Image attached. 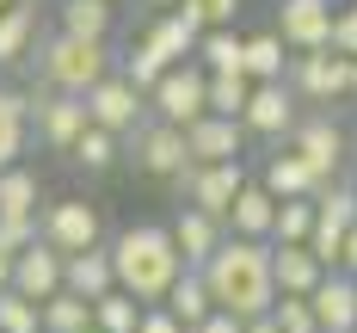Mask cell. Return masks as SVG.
<instances>
[{
  "label": "cell",
  "instance_id": "cell-1",
  "mask_svg": "<svg viewBox=\"0 0 357 333\" xmlns=\"http://www.w3.org/2000/svg\"><path fill=\"white\" fill-rule=\"evenodd\" d=\"M204 278L222 309H234L241 321L252 315H271L278 309V272H271V241H252V235H234L204 259Z\"/></svg>",
  "mask_w": 357,
  "mask_h": 333
},
{
  "label": "cell",
  "instance_id": "cell-2",
  "mask_svg": "<svg viewBox=\"0 0 357 333\" xmlns=\"http://www.w3.org/2000/svg\"><path fill=\"white\" fill-rule=\"evenodd\" d=\"M111 259H117V284L130 296H142V302H167V290L178 284V272H185V253H178V241H173V222H167V228H160V222L123 228V235L111 241Z\"/></svg>",
  "mask_w": 357,
  "mask_h": 333
},
{
  "label": "cell",
  "instance_id": "cell-3",
  "mask_svg": "<svg viewBox=\"0 0 357 333\" xmlns=\"http://www.w3.org/2000/svg\"><path fill=\"white\" fill-rule=\"evenodd\" d=\"M105 74H111V43L105 37H74V31L37 37V80H43V87L86 93V87L105 80Z\"/></svg>",
  "mask_w": 357,
  "mask_h": 333
},
{
  "label": "cell",
  "instance_id": "cell-4",
  "mask_svg": "<svg viewBox=\"0 0 357 333\" xmlns=\"http://www.w3.org/2000/svg\"><path fill=\"white\" fill-rule=\"evenodd\" d=\"M351 68H357V56H345L339 43L296 50V62H289V87H296L302 99H314V105H333V99L351 93Z\"/></svg>",
  "mask_w": 357,
  "mask_h": 333
},
{
  "label": "cell",
  "instance_id": "cell-5",
  "mask_svg": "<svg viewBox=\"0 0 357 333\" xmlns=\"http://www.w3.org/2000/svg\"><path fill=\"white\" fill-rule=\"evenodd\" d=\"M148 111L167 117V124H197V117L210 111V68H204V62H173V68L154 80Z\"/></svg>",
  "mask_w": 357,
  "mask_h": 333
},
{
  "label": "cell",
  "instance_id": "cell-6",
  "mask_svg": "<svg viewBox=\"0 0 357 333\" xmlns=\"http://www.w3.org/2000/svg\"><path fill=\"white\" fill-rule=\"evenodd\" d=\"M241 185H247V167H241V161H191V167L173 179V191L185 198V204H197V210H210V216L228 222Z\"/></svg>",
  "mask_w": 357,
  "mask_h": 333
},
{
  "label": "cell",
  "instance_id": "cell-7",
  "mask_svg": "<svg viewBox=\"0 0 357 333\" xmlns=\"http://www.w3.org/2000/svg\"><path fill=\"white\" fill-rule=\"evenodd\" d=\"M93 124V111H86V93H62V87H43L31 93V130L43 148H56V154H68L80 142V130Z\"/></svg>",
  "mask_w": 357,
  "mask_h": 333
},
{
  "label": "cell",
  "instance_id": "cell-8",
  "mask_svg": "<svg viewBox=\"0 0 357 333\" xmlns=\"http://www.w3.org/2000/svg\"><path fill=\"white\" fill-rule=\"evenodd\" d=\"M130 161L142 167L148 179H178V173L191 167L185 124H167V117H154V124H136V130H130Z\"/></svg>",
  "mask_w": 357,
  "mask_h": 333
},
{
  "label": "cell",
  "instance_id": "cell-9",
  "mask_svg": "<svg viewBox=\"0 0 357 333\" xmlns=\"http://www.w3.org/2000/svg\"><path fill=\"white\" fill-rule=\"evenodd\" d=\"M351 228H357V191L326 179L321 191H314V235H308V247H314L326 265H339V259H345V235H351Z\"/></svg>",
  "mask_w": 357,
  "mask_h": 333
},
{
  "label": "cell",
  "instance_id": "cell-10",
  "mask_svg": "<svg viewBox=\"0 0 357 333\" xmlns=\"http://www.w3.org/2000/svg\"><path fill=\"white\" fill-rule=\"evenodd\" d=\"M86 111H93V124H105V130H117V136H130V130L142 124V111H148V93L123 68H111L105 80L86 87Z\"/></svg>",
  "mask_w": 357,
  "mask_h": 333
},
{
  "label": "cell",
  "instance_id": "cell-11",
  "mask_svg": "<svg viewBox=\"0 0 357 333\" xmlns=\"http://www.w3.org/2000/svg\"><path fill=\"white\" fill-rule=\"evenodd\" d=\"M68 284V253L50 247V241H31L25 253L13 259V290H25L31 302H50V296Z\"/></svg>",
  "mask_w": 357,
  "mask_h": 333
},
{
  "label": "cell",
  "instance_id": "cell-12",
  "mask_svg": "<svg viewBox=\"0 0 357 333\" xmlns=\"http://www.w3.org/2000/svg\"><path fill=\"white\" fill-rule=\"evenodd\" d=\"M43 241L62 247V253H80V247H99V210L86 198H56L43 210Z\"/></svg>",
  "mask_w": 357,
  "mask_h": 333
},
{
  "label": "cell",
  "instance_id": "cell-13",
  "mask_svg": "<svg viewBox=\"0 0 357 333\" xmlns=\"http://www.w3.org/2000/svg\"><path fill=\"white\" fill-rule=\"evenodd\" d=\"M241 124H247L252 136H289L296 130V87H284V80H252V99L247 111H241Z\"/></svg>",
  "mask_w": 357,
  "mask_h": 333
},
{
  "label": "cell",
  "instance_id": "cell-14",
  "mask_svg": "<svg viewBox=\"0 0 357 333\" xmlns=\"http://www.w3.org/2000/svg\"><path fill=\"white\" fill-rule=\"evenodd\" d=\"M333 25H339V6L333 0H284L278 6V31H284L289 50H321V43H333Z\"/></svg>",
  "mask_w": 357,
  "mask_h": 333
},
{
  "label": "cell",
  "instance_id": "cell-15",
  "mask_svg": "<svg viewBox=\"0 0 357 333\" xmlns=\"http://www.w3.org/2000/svg\"><path fill=\"white\" fill-rule=\"evenodd\" d=\"M271 272H278V296H314V284L333 265L308 241H271Z\"/></svg>",
  "mask_w": 357,
  "mask_h": 333
},
{
  "label": "cell",
  "instance_id": "cell-16",
  "mask_svg": "<svg viewBox=\"0 0 357 333\" xmlns=\"http://www.w3.org/2000/svg\"><path fill=\"white\" fill-rule=\"evenodd\" d=\"M289 148H296L321 179H333V173H339V161H345V130H339L333 117H296Z\"/></svg>",
  "mask_w": 357,
  "mask_h": 333
},
{
  "label": "cell",
  "instance_id": "cell-17",
  "mask_svg": "<svg viewBox=\"0 0 357 333\" xmlns=\"http://www.w3.org/2000/svg\"><path fill=\"white\" fill-rule=\"evenodd\" d=\"M241 136H247V124L241 117H222V111H204L197 124H185L191 161H241Z\"/></svg>",
  "mask_w": 357,
  "mask_h": 333
},
{
  "label": "cell",
  "instance_id": "cell-18",
  "mask_svg": "<svg viewBox=\"0 0 357 333\" xmlns=\"http://www.w3.org/2000/svg\"><path fill=\"white\" fill-rule=\"evenodd\" d=\"M314 315H321L326 333H357V278L345 265H333L314 284Z\"/></svg>",
  "mask_w": 357,
  "mask_h": 333
},
{
  "label": "cell",
  "instance_id": "cell-19",
  "mask_svg": "<svg viewBox=\"0 0 357 333\" xmlns=\"http://www.w3.org/2000/svg\"><path fill=\"white\" fill-rule=\"evenodd\" d=\"M197 37H204V25H197L191 13H178V6H173V13H160V19L142 31V43L173 68V62H191V56H197Z\"/></svg>",
  "mask_w": 357,
  "mask_h": 333
},
{
  "label": "cell",
  "instance_id": "cell-20",
  "mask_svg": "<svg viewBox=\"0 0 357 333\" xmlns=\"http://www.w3.org/2000/svg\"><path fill=\"white\" fill-rule=\"evenodd\" d=\"M173 241H178V253H185V265H204V259L228 241V222L210 216V210H197V204H185L173 216Z\"/></svg>",
  "mask_w": 357,
  "mask_h": 333
},
{
  "label": "cell",
  "instance_id": "cell-21",
  "mask_svg": "<svg viewBox=\"0 0 357 333\" xmlns=\"http://www.w3.org/2000/svg\"><path fill=\"white\" fill-rule=\"evenodd\" d=\"M37 56V0H13L0 6V68H19Z\"/></svg>",
  "mask_w": 357,
  "mask_h": 333
},
{
  "label": "cell",
  "instance_id": "cell-22",
  "mask_svg": "<svg viewBox=\"0 0 357 333\" xmlns=\"http://www.w3.org/2000/svg\"><path fill=\"white\" fill-rule=\"evenodd\" d=\"M271 222H278V191L259 179V185H241L234 210H228V228L234 235H252V241H271Z\"/></svg>",
  "mask_w": 357,
  "mask_h": 333
},
{
  "label": "cell",
  "instance_id": "cell-23",
  "mask_svg": "<svg viewBox=\"0 0 357 333\" xmlns=\"http://www.w3.org/2000/svg\"><path fill=\"white\" fill-rule=\"evenodd\" d=\"M68 290L80 296H99L117 290V259H111V247H80V253H68Z\"/></svg>",
  "mask_w": 357,
  "mask_h": 333
},
{
  "label": "cell",
  "instance_id": "cell-24",
  "mask_svg": "<svg viewBox=\"0 0 357 333\" xmlns=\"http://www.w3.org/2000/svg\"><path fill=\"white\" fill-rule=\"evenodd\" d=\"M167 309H173L185 327H197L210 309H222V302H215V290H210V278H204V265H185V272H178V284L167 290Z\"/></svg>",
  "mask_w": 357,
  "mask_h": 333
},
{
  "label": "cell",
  "instance_id": "cell-25",
  "mask_svg": "<svg viewBox=\"0 0 357 333\" xmlns=\"http://www.w3.org/2000/svg\"><path fill=\"white\" fill-rule=\"evenodd\" d=\"M265 185H271L278 198H314L326 179L302 161V154H296V148H284V154H271V161H265Z\"/></svg>",
  "mask_w": 357,
  "mask_h": 333
},
{
  "label": "cell",
  "instance_id": "cell-26",
  "mask_svg": "<svg viewBox=\"0 0 357 333\" xmlns=\"http://www.w3.org/2000/svg\"><path fill=\"white\" fill-rule=\"evenodd\" d=\"M25 136H31V99L0 87V167H13L25 154Z\"/></svg>",
  "mask_w": 357,
  "mask_h": 333
},
{
  "label": "cell",
  "instance_id": "cell-27",
  "mask_svg": "<svg viewBox=\"0 0 357 333\" xmlns=\"http://www.w3.org/2000/svg\"><path fill=\"white\" fill-rule=\"evenodd\" d=\"M197 62L210 74H247V37H234V25H210V31L197 37Z\"/></svg>",
  "mask_w": 357,
  "mask_h": 333
},
{
  "label": "cell",
  "instance_id": "cell-28",
  "mask_svg": "<svg viewBox=\"0 0 357 333\" xmlns=\"http://www.w3.org/2000/svg\"><path fill=\"white\" fill-rule=\"evenodd\" d=\"M37 198H43V179L25 161L0 167V216H37Z\"/></svg>",
  "mask_w": 357,
  "mask_h": 333
},
{
  "label": "cell",
  "instance_id": "cell-29",
  "mask_svg": "<svg viewBox=\"0 0 357 333\" xmlns=\"http://www.w3.org/2000/svg\"><path fill=\"white\" fill-rule=\"evenodd\" d=\"M43 327L50 333H93L99 327V321H93V296H80V290L62 284V290L43 302Z\"/></svg>",
  "mask_w": 357,
  "mask_h": 333
},
{
  "label": "cell",
  "instance_id": "cell-30",
  "mask_svg": "<svg viewBox=\"0 0 357 333\" xmlns=\"http://www.w3.org/2000/svg\"><path fill=\"white\" fill-rule=\"evenodd\" d=\"M284 50H289L284 31L247 37V80H284V74H289V56H284Z\"/></svg>",
  "mask_w": 357,
  "mask_h": 333
},
{
  "label": "cell",
  "instance_id": "cell-31",
  "mask_svg": "<svg viewBox=\"0 0 357 333\" xmlns=\"http://www.w3.org/2000/svg\"><path fill=\"white\" fill-rule=\"evenodd\" d=\"M142 296H130L123 284L117 290H105L99 302H93V321H99V333H136V321H142Z\"/></svg>",
  "mask_w": 357,
  "mask_h": 333
},
{
  "label": "cell",
  "instance_id": "cell-32",
  "mask_svg": "<svg viewBox=\"0 0 357 333\" xmlns=\"http://www.w3.org/2000/svg\"><path fill=\"white\" fill-rule=\"evenodd\" d=\"M117 142H123L117 130H105V124H86V130H80V142L68 148V161H74V167H86V173H105L111 161H117Z\"/></svg>",
  "mask_w": 357,
  "mask_h": 333
},
{
  "label": "cell",
  "instance_id": "cell-33",
  "mask_svg": "<svg viewBox=\"0 0 357 333\" xmlns=\"http://www.w3.org/2000/svg\"><path fill=\"white\" fill-rule=\"evenodd\" d=\"M62 31L111 37V0H62Z\"/></svg>",
  "mask_w": 357,
  "mask_h": 333
},
{
  "label": "cell",
  "instance_id": "cell-34",
  "mask_svg": "<svg viewBox=\"0 0 357 333\" xmlns=\"http://www.w3.org/2000/svg\"><path fill=\"white\" fill-rule=\"evenodd\" d=\"M308 235H314V198H278L271 241H308Z\"/></svg>",
  "mask_w": 357,
  "mask_h": 333
},
{
  "label": "cell",
  "instance_id": "cell-35",
  "mask_svg": "<svg viewBox=\"0 0 357 333\" xmlns=\"http://www.w3.org/2000/svg\"><path fill=\"white\" fill-rule=\"evenodd\" d=\"M43 327V302H31L25 290H0V333H37Z\"/></svg>",
  "mask_w": 357,
  "mask_h": 333
},
{
  "label": "cell",
  "instance_id": "cell-36",
  "mask_svg": "<svg viewBox=\"0 0 357 333\" xmlns=\"http://www.w3.org/2000/svg\"><path fill=\"white\" fill-rule=\"evenodd\" d=\"M247 99H252V80H247L241 68H234V74H210V111L241 117V111H247Z\"/></svg>",
  "mask_w": 357,
  "mask_h": 333
},
{
  "label": "cell",
  "instance_id": "cell-37",
  "mask_svg": "<svg viewBox=\"0 0 357 333\" xmlns=\"http://www.w3.org/2000/svg\"><path fill=\"white\" fill-rule=\"evenodd\" d=\"M278 321H284V333H326L321 315H314V296H278V309H271Z\"/></svg>",
  "mask_w": 357,
  "mask_h": 333
},
{
  "label": "cell",
  "instance_id": "cell-38",
  "mask_svg": "<svg viewBox=\"0 0 357 333\" xmlns=\"http://www.w3.org/2000/svg\"><path fill=\"white\" fill-rule=\"evenodd\" d=\"M31 241H43V216H0V247L25 253Z\"/></svg>",
  "mask_w": 357,
  "mask_h": 333
},
{
  "label": "cell",
  "instance_id": "cell-39",
  "mask_svg": "<svg viewBox=\"0 0 357 333\" xmlns=\"http://www.w3.org/2000/svg\"><path fill=\"white\" fill-rule=\"evenodd\" d=\"M123 74H130V80H136V87H142V93H154V80H160V74H167V62H160V56H154V50H148V43H136V50H130V56H123Z\"/></svg>",
  "mask_w": 357,
  "mask_h": 333
},
{
  "label": "cell",
  "instance_id": "cell-40",
  "mask_svg": "<svg viewBox=\"0 0 357 333\" xmlns=\"http://www.w3.org/2000/svg\"><path fill=\"white\" fill-rule=\"evenodd\" d=\"M178 13H191L204 31L210 25H234V13H241V0H178Z\"/></svg>",
  "mask_w": 357,
  "mask_h": 333
},
{
  "label": "cell",
  "instance_id": "cell-41",
  "mask_svg": "<svg viewBox=\"0 0 357 333\" xmlns=\"http://www.w3.org/2000/svg\"><path fill=\"white\" fill-rule=\"evenodd\" d=\"M136 333H191V327L178 321L167 302H148V309H142V321H136Z\"/></svg>",
  "mask_w": 357,
  "mask_h": 333
},
{
  "label": "cell",
  "instance_id": "cell-42",
  "mask_svg": "<svg viewBox=\"0 0 357 333\" xmlns=\"http://www.w3.org/2000/svg\"><path fill=\"white\" fill-rule=\"evenodd\" d=\"M191 333H247V321H241L234 309H210V315H204Z\"/></svg>",
  "mask_w": 357,
  "mask_h": 333
},
{
  "label": "cell",
  "instance_id": "cell-43",
  "mask_svg": "<svg viewBox=\"0 0 357 333\" xmlns=\"http://www.w3.org/2000/svg\"><path fill=\"white\" fill-rule=\"evenodd\" d=\"M333 43H339L345 56H357V0H351V6H339V25H333Z\"/></svg>",
  "mask_w": 357,
  "mask_h": 333
},
{
  "label": "cell",
  "instance_id": "cell-44",
  "mask_svg": "<svg viewBox=\"0 0 357 333\" xmlns=\"http://www.w3.org/2000/svg\"><path fill=\"white\" fill-rule=\"evenodd\" d=\"M247 333H284V321H278V315H252Z\"/></svg>",
  "mask_w": 357,
  "mask_h": 333
},
{
  "label": "cell",
  "instance_id": "cell-45",
  "mask_svg": "<svg viewBox=\"0 0 357 333\" xmlns=\"http://www.w3.org/2000/svg\"><path fill=\"white\" fill-rule=\"evenodd\" d=\"M339 265H345V272H351V278H357V228H351V235H345V259H339Z\"/></svg>",
  "mask_w": 357,
  "mask_h": 333
},
{
  "label": "cell",
  "instance_id": "cell-46",
  "mask_svg": "<svg viewBox=\"0 0 357 333\" xmlns=\"http://www.w3.org/2000/svg\"><path fill=\"white\" fill-rule=\"evenodd\" d=\"M13 259H19V253H6V247H0V290L13 284Z\"/></svg>",
  "mask_w": 357,
  "mask_h": 333
},
{
  "label": "cell",
  "instance_id": "cell-47",
  "mask_svg": "<svg viewBox=\"0 0 357 333\" xmlns=\"http://www.w3.org/2000/svg\"><path fill=\"white\" fill-rule=\"evenodd\" d=\"M142 6H160V13H173V6H178V0H142Z\"/></svg>",
  "mask_w": 357,
  "mask_h": 333
},
{
  "label": "cell",
  "instance_id": "cell-48",
  "mask_svg": "<svg viewBox=\"0 0 357 333\" xmlns=\"http://www.w3.org/2000/svg\"><path fill=\"white\" fill-rule=\"evenodd\" d=\"M351 99H357V68H351Z\"/></svg>",
  "mask_w": 357,
  "mask_h": 333
},
{
  "label": "cell",
  "instance_id": "cell-49",
  "mask_svg": "<svg viewBox=\"0 0 357 333\" xmlns=\"http://www.w3.org/2000/svg\"><path fill=\"white\" fill-rule=\"evenodd\" d=\"M0 6H13V0H0Z\"/></svg>",
  "mask_w": 357,
  "mask_h": 333
},
{
  "label": "cell",
  "instance_id": "cell-50",
  "mask_svg": "<svg viewBox=\"0 0 357 333\" xmlns=\"http://www.w3.org/2000/svg\"><path fill=\"white\" fill-rule=\"evenodd\" d=\"M37 333H50V327H37Z\"/></svg>",
  "mask_w": 357,
  "mask_h": 333
},
{
  "label": "cell",
  "instance_id": "cell-51",
  "mask_svg": "<svg viewBox=\"0 0 357 333\" xmlns=\"http://www.w3.org/2000/svg\"><path fill=\"white\" fill-rule=\"evenodd\" d=\"M93 333H99V327H93Z\"/></svg>",
  "mask_w": 357,
  "mask_h": 333
}]
</instances>
